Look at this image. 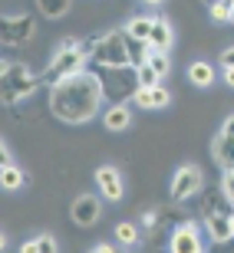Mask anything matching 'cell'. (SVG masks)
Instances as JSON below:
<instances>
[{"instance_id":"1","label":"cell","mask_w":234,"mask_h":253,"mask_svg":"<svg viewBox=\"0 0 234 253\" xmlns=\"http://www.w3.org/2000/svg\"><path fill=\"white\" fill-rule=\"evenodd\" d=\"M103 105V85L93 69H83L79 76H69L57 89H50V112L66 125H86L96 119Z\"/></svg>"},{"instance_id":"2","label":"cell","mask_w":234,"mask_h":253,"mask_svg":"<svg viewBox=\"0 0 234 253\" xmlns=\"http://www.w3.org/2000/svg\"><path fill=\"white\" fill-rule=\"evenodd\" d=\"M103 85V99L109 105H125L129 99L139 95V79H135V69H103V66H89Z\"/></svg>"},{"instance_id":"3","label":"cell","mask_w":234,"mask_h":253,"mask_svg":"<svg viewBox=\"0 0 234 253\" xmlns=\"http://www.w3.org/2000/svg\"><path fill=\"white\" fill-rule=\"evenodd\" d=\"M89 63L103 66V69H135V66H132V53H129V37H125V30L99 33V43H96V53H93Z\"/></svg>"},{"instance_id":"4","label":"cell","mask_w":234,"mask_h":253,"mask_svg":"<svg viewBox=\"0 0 234 253\" xmlns=\"http://www.w3.org/2000/svg\"><path fill=\"white\" fill-rule=\"evenodd\" d=\"M86 63H89V59L83 56L79 43L66 40V43H59V46H57V53H53V59H50V69H47V76H43V83H47L50 89H57V85L66 83L69 76H79V73H83Z\"/></svg>"},{"instance_id":"5","label":"cell","mask_w":234,"mask_h":253,"mask_svg":"<svg viewBox=\"0 0 234 253\" xmlns=\"http://www.w3.org/2000/svg\"><path fill=\"white\" fill-rule=\"evenodd\" d=\"M0 83H3V105H13V102L30 99V95L37 92L40 79L23 63H3L0 66Z\"/></svg>"},{"instance_id":"6","label":"cell","mask_w":234,"mask_h":253,"mask_svg":"<svg viewBox=\"0 0 234 253\" xmlns=\"http://www.w3.org/2000/svg\"><path fill=\"white\" fill-rule=\"evenodd\" d=\"M33 33H37V23H33L30 13H13V17H3V23H0V40L10 49L23 46Z\"/></svg>"},{"instance_id":"7","label":"cell","mask_w":234,"mask_h":253,"mask_svg":"<svg viewBox=\"0 0 234 253\" xmlns=\"http://www.w3.org/2000/svg\"><path fill=\"white\" fill-rule=\"evenodd\" d=\"M201 188H205L201 168H198V165H181V168L175 171V178H172V201L181 204V201H188V197L201 194Z\"/></svg>"},{"instance_id":"8","label":"cell","mask_w":234,"mask_h":253,"mask_svg":"<svg viewBox=\"0 0 234 253\" xmlns=\"http://www.w3.org/2000/svg\"><path fill=\"white\" fill-rule=\"evenodd\" d=\"M103 214V204H99V197L96 194H79L69 207V217H73L76 227H93Z\"/></svg>"},{"instance_id":"9","label":"cell","mask_w":234,"mask_h":253,"mask_svg":"<svg viewBox=\"0 0 234 253\" xmlns=\"http://www.w3.org/2000/svg\"><path fill=\"white\" fill-rule=\"evenodd\" d=\"M172 253H205V244H201V230H198V224H191L188 220L185 227H178V230H172Z\"/></svg>"},{"instance_id":"10","label":"cell","mask_w":234,"mask_h":253,"mask_svg":"<svg viewBox=\"0 0 234 253\" xmlns=\"http://www.w3.org/2000/svg\"><path fill=\"white\" fill-rule=\"evenodd\" d=\"M96 188H99V194L109 197V201H122V194H125V184H122V174L113 168V165H103V168L96 171Z\"/></svg>"},{"instance_id":"11","label":"cell","mask_w":234,"mask_h":253,"mask_svg":"<svg viewBox=\"0 0 234 253\" xmlns=\"http://www.w3.org/2000/svg\"><path fill=\"white\" fill-rule=\"evenodd\" d=\"M205 230H208V240H211V244H228V240L234 237L231 217L228 214H208L205 217Z\"/></svg>"},{"instance_id":"12","label":"cell","mask_w":234,"mask_h":253,"mask_svg":"<svg viewBox=\"0 0 234 253\" xmlns=\"http://www.w3.org/2000/svg\"><path fill=\"white\" fill-rule=\"evenodd\" d=\"M172 43H175V33H172L169 20L155 17V20H152V37H149V46L155 49V53H169Z\"/></svg>"},{"instance_id":"13","label":"cell","mask_w":234,"mask_h":253,"mask_svg":"<svg viewBox=\"0 0 234 253\" xmlns=\"http://www.w3.org/2000/svg\"><path fill=\"white\" fill-rule=\"evenodd\" d=\"M211 155H215V161L221 165V171H234V138H228V135H221L218 131L215 135V145H211Z\"/></svg>"},{"instance_id":"14","label":"cell","mask_w":234,"mask_h":253,"mask_svg":"<svg viewBox=\"0 0 234 253\" xmlns=\"http://www.w3.org/2000/svg\"><path fill=\"white\" fill-rule=\"evenodd\" d=\"M103 125L109 131H125L132 125V109L129 105H109L103 112Z\"/></svg>"},{"instance_id":"15","label":"cell","mask_w":234,"mask_h":253,"mask_svg":"<svg viewBox=\"0 0 234 253\" xmlns=\"http://www.w3.org/2000/svg\"><path fill=\"white\" fill-rule=\"evenodd\" d=\"M188 83L198 85V89H208V85H215V66L205 63V59L191 63V66H188Z\"/></svg>"},{"instance_id":"16","label":"cell","mask_w":234,"mask_h":253,"mask_svg":"<svg viewBox=\"0 0 234 253\" xmlns=\"http://www.w3.org/2000/svg\"><path fill=\"white\" fill-rule=\"evenodd\" d=\"M208 214H228V217H231L234 204L221 194V191H218V194H208L205 201H201V217H208Z\"/></svg>"},{"instance_id":"17","label":"cell","mask_w":234,"mask_h":253,"mask_svg":"<svg viewBox=\"0 0 234 253\" xmlns=\"http://www.w3.org/2000/svg\"><path fill=\"white\" fill-rule=\"evenodd\" d=\"M152 20H155V17H135V20H129V23H125V37L135 40V43H149Z\"/></svg>"},{"instance_id":"18","label":"cell","mask_w":234,"mask_h":253,"mask_svg":"<svg viewBox=\"0 0 234 253\" xmlns=\"http://www.w3.org/2000/svg\"><path fill=\"white\" fill-rule=\"evenodd\" d=\"M139 237H142L139 224H132V220H122V224H116V240H119L122 247H135V244H139Z\"/></svg>"},{"instance_id":"19","label":"cell","mask_w":234,"mask_h":253,"mask_svg":"<svg viewBox=\"0 0 234 253\" xmlns=\"http://www.w3.org/2000/svg\"><path fill=\"white\" fill-rule=\"evenodd\" d=\"M69 0H40L37 3V10L43 13V17H50V20H59V17H66L69 13Z\"/></svg>"},{"instance_id":"20","label":"cell","mask_w":234,"mask_h":253,"mask_svg":"<svg viewBox=\"0 0 234 253\" xmlns=\"http://www.w3.org/2000/svg\"><path fill=\"white\" fill-rule=\"evenodd\" d=\"M23 181H27V174H23L17 165H10V168L0 171V184H3V191H20V188H23Z\"/></svg>"},{"instance_id":"21","label":"cell","mask_w":234,"mask_h":253,"mask_svg":"<svg viewBox=\"0 0 234 253\" xmlns=\"http://www.w3.org/2000/svg\"><path fill=\"white\" fill-rule=\"evenodd\" d=\"M135 79H139L142 89H159L162 85V76L152 69V66H135Z\"/></svg>"},{"instance_id":"22","label":"cell","mask_w":234,"mask_h":253,"mask_svg":"<svg viewBox=\"0 0 234 253\" xmlns=\"http://www.w3.org/2000/svg\"><path fill=\"white\" fill-rule=\"evenodd\" d=\"M145 66H152V69H155L159 76H165V73L172 69V63H169V53H155V49H152V53H149V63H145Z\"/></svg>"},{"instance_id":"23","label":"cell","mask_w":234,"mask_h":253,"mask_svg":"<svg viewBox=\"0 0 234 253\" xmlns=\"http://www.w3.org/2000/svg\"><path fill=\"white\" fill-rule=\"evenodd\" d=\"M211 20H215V23H228V20H231V0H221V3H211Z\"/></svg>"},{"instance_id":"24","label":"cell","mask_w":234,"mask_h":253,"mask_svg":"<svg viewBox=\"0 0 234 253\" xmlns=\"http://www.w3.org/2000/svg\"><path fill=\"white\" fill-rule=\"evenodd\" d=\"M169 102H172L169 89H162V85H159V89H152V109H165Z\"/></svg>"},{"instance_id":"25","label":"cell","mask_w":234,"mask_h":253,"mask_svg":"<svg viewBox=\"0 0 234 253\" xmlns=\"http://www.w3.org/2000/svg\"><path fill=\"white\" fill-rule=\"evenodd\" d=\"M37 247H40V253H57V250H59L57 240H53L50 234H40V237H37Z\"/></svg>"},{"instance_id":"26","label":"cell","mask_w":234,"mask_h":253,"mask_svg":"<svg viewBox=\"0 0 234 253\" xmlns=\"http://www.w3.org/2000/svg\"><path fill=\"white\" fill-rule=\"evenodd\" d=\"M221 194H225L228 201L234 204V171H228L225 178H221Z\"/></svg>"},{"instance_id":"27","label":"cell","mask_w":234,"mask_h":253,"mask_svg":"<svg viewBox=\"0 0 234 253\" xmlns=\"http://www.w3.org/2000/svg\"><path fill=\"white\" fill-rule=\"evenodd\" d=\"M135 105H139V109H152V89H139V95H135Z\"/></svg>"},{"instance_id":"28","label":"cell","mask_w":234,"mask_h":253,"mask_svg":"<svg viewBox=\"0 0 234 253\" xmlns=\"http://www.w3.org/2000/svg\"><path fill=\"white\" fill-rule=\"evenodd\" d=\"M142 227H145V230H155V227H159V211H149V214H142Z\"/></svg>"},{"instance_id":"29","label":"cell","mask_w":234,"mask_h":253,"mask_svg":"<svg viewBox=\"0 0 234 253\" xmlns=\"http://www.w3.org/2000/svg\"><path fill=\"white\" fill-rule=\"evenodd\" d=\"M221 66H225V69H234V46H228L225 53H221Z\"/></svg>"},{"instance_id":"30","label":"cell","mask_w":234,"mask_h":253,"mask_svg":"<svg viewBox=\"0 0 234 253\" xmlns=\"http://www.w3.org/2000/svg\"><path fill=\"white\" fill-rule=\"evenodd\" d=\"M221 135L234 138V115H231V119H225V125H221Z\"/></svg>"},{"instance_id":"31","label":"cell","mask_w":234,"mask_h":253,"mask_svg":"<svg viewBox=\"0 0 234 253\" xmlns=\"http://www.w3.org/2000/svg\"><path fill=\"white\" fill-rule=\"evenodd\" d=\"M20 253H40V247H37V240H27V244L20 247Z\"/></svg>"},{"instance_id":"32","label":"cell","mask_w":234,"mask_h":253,"mask_svg":"<svg viewBox=\"0 0 234 253\" xmlns=\"http://www.w3.org/2000/svg\"><path fill=\"white\" fill-rule=\"evenodd\" d=\"M93 253H119V250H116V247H109V244H99Z\"/></svg>"},{"instance_id":"33","label":"cell","mask_w":234,"mask_h":253,"mask_svg":"<svg viewBox=\"0 0 234 253\" xmlns=\"http://www.w3.org/2000/svg\"><path fill=\"white\" fill-rule=\"evenodd\" d=\"M225 83H228V85L234 89V69H225Z\"/></svg>"},{"instance_id":"34","label":"cell","mask_w":234,"mask_h":253,"mask_svg":"<svg viewBox=\"0 0 234 253\" xmlns=\"http://www.w3.org/2000/svg\"><path fill=\"white\" fill-rule=\"evenodd\" d=\"M231 23H234V0H231Z\"/></svg>"},{"instance_id":"35","label":"cell","mask_w":234,"mask_h":253,"mask_svg":"<svg viewBox=\"0 0 234 253\" xmlns=\"http://www.w3.org/2000/svg\"><path fill=\"white\" fill-rule=\"evenodd\" d=\"M231 230H234V214H231Z\"/></svg>"}]
</instances>
